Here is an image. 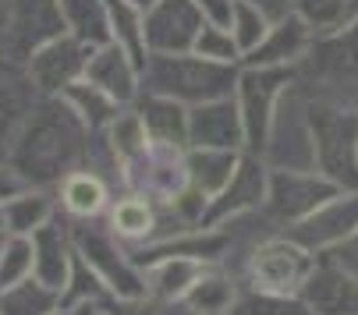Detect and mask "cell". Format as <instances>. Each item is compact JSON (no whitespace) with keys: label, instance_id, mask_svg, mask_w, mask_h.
Returning a JSON list of instances; mask_svg holds the SVG:
<instances>
[{"label":"cell","instance_id":"4fadbf2b","mask_svg":"<svg viewBox=\"0 0 358 315\" xmlns=\"http://www.w3.org/2000/svg\"><path fill=\"white\" fill-rule=\"evenodd\" d=\"M206 11L195 0H157L145 11V46L149 54H185L195 46Z\"/></svg>","mask_w":358,"mask_h":315},{"label":"cell","instance_id":"7bdbcfd3","mask_svg":"<svg viewBox=\"0 0 358 315\" xmlns=\"http://www.w3.org/2000/svg\"><path fill=\"white\" fill-rule=\"evenodd\" d=\"M78 315H117V312H114V298H107V301H89V305L78 308Z\"/></svg>","mask_w":358,"mask_h":315},{"label":"cell","instance_id":"cb8c5ba5","mask_svg":"<svg viewBox=\"0 0 358 315\" xmlns=\"http://www.w3.org/2000/svg\"><path fill=\"white\" fill-rule=\"evenodd\" d=\"M135 110H138V117H142L152 142H167V145L188 149V107L185 103L157 96V92H138Z\"/></svg>","mask_w":358,"mask_h":315},{"label":"cell","instance_id":"44dd1931","mask_svg":"<svg viewBox=\"0 0 358 315\" xmlns=\"http://www.w3.org/2000/svg\"><path fill=\"white\" fill-rule=\"evenodd\" d=\"M32 248H36V277L43 284H50L54 291H64L71 262H75V244H71L68 220L61 224V217H54L50 224H43L32 234Z\"/></svg>","mask_w":358,"mask_h":315},{"label":"cell","instance_id":"4316f807","mask_svg":"<svg viewBox=\"0 0 358 315\" xmlns=\"http://www.w3.org/2000/svg\"><path fill=\"white\" fill-rule=\"evenodd\" d=\"M0 213H4V234L32 237L43 224L57 217V195L50 188H25L0 205Z\"/></svg>","mask_w":358,"mask_h":315},{"label":"cell","instance_id":"8992f818","mask_svg":"<svg viewBox=\"0 0 358 315\" xmlns=\"http://www.w3.org/2000/svg\"><path fill=\"white\" fill-rule=\"evenodd\" d=\"M298 82L313 96L358 107V18L313 43L309 57L298 64Z\"/></svg>","mask_w":358,"mask_h":315},{"label":"cell","instance_id":"7dc6e473","mask_svg":"<svg viewBox=\"0 0 358 315\" xmlns=\"http://www.w3.org/2000/svg\"><path fill=\"white\" fill-rule=\"evenodd\" d=\"M0 230H4V213H0Z\"/></svg>","mask_w":358,"mask_h":315},{"label":"cell","instance_id":"bcb514c9","mask_svg":"<svg viewBox=\"0 0 358 315\" xmlns=\"http://www.w3.org/2000/svg\"><path fill=\"white\" fill-rule=\"evenodd\" d=\"M4 241H8V234H4V230H0V251H4Z\"/></svg>","mask_w":358,"mask_h":315},{"label":"cell","instance_id":"f546056e","mask_svg":"<svg viewBox=\"0 0 358 315\" xmlns=\"http://www.w3.org/2000/svg\"><path fill=\"white\" fill-rule=\"evenodd\" d=\"M64 99H68V107L82 117V124H85L89 131H103V128L124 110L110 92H103L99 85H92L89 78H78L75 85H68V89H64Z\"/></svg>","mask_w":358,"mask_h":315},{"label":"cell","instance_id":"4dcf8cb0","mask_svg":"<svg viewBox=\"0 0 358 315\" xmlns=\"http://www.w3.org/2000/svg\"><path fill=\"white\" fill-rule=\"evenodd\" d=\"M61 308V291L43 284L36 273L0 291V315H50Z\"/></svg>","mask_w":358,"mask_h":315},{"label":"cell","instance_id":"9a60e30c","mask_svg":"<svg viewBox=\"0 0 358 315\" xmlns=\"http://www.w3.org/2000/svg\"><path fill=\"white\" fill-rule=\"evenodd\" d=\"M355 230H358V191H341L330 202H323L316 213H309L305 220L291 224L284 234L320 255V251L334 248L337 241H344Z\"/></svg>","mask_w":358,"mask_h":315},{"label":"cell","instance_id":"7c38bea8","mask_svg":"<svg viewBox=\"0 0 358 315\" xmlns=\"http://www.w3.org/2000/svg\"><path fill=\"white\" fill-rule=\"evenodd\" d=\"M4 25H8V50L15 64L25 68L32 50L64 32L57 0H4Z\"/></svg>","mask_w":358,"mask_h":315},{"label":"cell","instance_id":"5bb4252c","mask_svg":"<svg viewBox=\"0 0 358 315\" xmlns=\"http://www.w3.org/2000/svg\"><path fill=\"white\" fill-rule=\"evenodd\" d=\"M266 184H270V163L259 152H241V163H238L231 184L217 198H210L206 227H220L231 217H241L248 209H259L266 202Z\"/></svg>","mask_w":358,"mask_h":315},{"label":"cell","instance_id":"1f68e13d","mask_svg":"<svg viewBox=\"0 0 358 315\" xmlns=\"http://www.w3.org/2000/svg\"><path fill=\"white\" fill-rule=\"evenodd\" d=\"M291 15H298L313 29L316 39H323V36H334L358 18V0H294Z\"/></svg>","mask_w":358,"mask_h":315},{"label":"cell","instance_id":"b9f144b4","mask_svg":"<svg viewBox=\"0 0 358 315\" xmlns=\"http://www.w3.org/2000/svg\"><path fill=\"white\" fill-rule=\"evenodd\" d=\"M195 4L206 11V18H213V22H227L231 18V4L234 0H195Z\"/></svg>","mask_w":358,"mask_h":315},{"label":"cell","instance_id":"ab89813d","mask_svg":"<svg viewBox=\"0 0 358 315\" xmlns=\"http://www.w3.org/2000/svg\"><path fill=\"white\" fill-rule=\"evenodd\" d=\"M29 184H25V177L8 163V160H0V205H4L8 198H15L18 191H25Z\"/></svg>","mask_w":358,"mask_h":315},{"label":"cell","instance_id":"9c48e42d","mask_svg":"<svg viewBox=\"0 0 358 315\" xmlns=\"http://www.w3.org/2000/svg\"><path fill=\"white\" fill-rule=\"evenodd\" d=\"M294 78H298V68H248V64H241L234 99H238V110L245 121V152L263 156L277 99L284 96V89Z\"/></svg>","mask_w":358,"mask_h":315},{"label":"cell","instance_id":"ba28073f","mask_svg":"<svg viewBox=\"0 0 358 315\" xmlns=\"http://www.w3.org/2000/svg\"><path fill=\"white\" fill-rule=\"evenodd\" d=\"M121 177H124V191L145 195L149 202L164 205L192 184L188 181V149L149 138V145L138 156L124 160Z\"/></svg>","mask_w":358,"mask_h":315},{"label":"cell","instance_id":"836d02e7","mask_svg":"<svg viewBox=\"0 0 358 315\" xmlns=\"http://www.w3.org/2000/svg\"><path fill=\"white\" fill-rule=\"evenodd\" d=\"M231 315H316L305 305L301 294H263V291H241Z\"/></svg>","mask_w":358,"mask_h":315},{"label":"cell","instance_id":"8fae6325","mask_svg":"<svg viewBox=\"0 0 358 315\" xmlns=\"http://www.w3.org/2000/svg\"><path fill=\"white\" fill-rule=\"evenodd\" d=\"M89 57H92V46L61 32L50 43H43L39 50H32V57L25 61V75L39 96H64L68 85L85 78Z\"/></svg>","mask_w":358,"mask_h":315},{"label":"cell","instance_id":"d6a6232c","mask_svg":"<svg viewBox=\"0 0 358 315\" xmlns=\"http://www.w3.org/2000/svg\"><path fill=\"white\" fill-rule=\"evenodd\" d=\"M107 8H110L114 43L128 50L138 68H145V61H149V46H145V11H138L131 0H107Z\"/></svg>","mask_w":358,"mask_h":315},{"label":"cell","instance_id":"d590c367","mask_svg":"<svg viewBox=\"0 0 358 315\" xmlns=\"http://www.w3.org/2000/svg\"><path fill=\"white\" fill-rule=\"evenodd\" d=\"M110 291L103 287V280H99L92 273V266L75 251V262H71V273H68V284L61 291V308H82L89 301H107Z\"/></svg>","mask_w":358,"mask_h":315},{"label":"cell","instance_id":"484cf974","mask_svg":"<svg viewBox=\"0 0 358 315\" xmlns=\"http://www.w3.org/2000/svg\"><path fill=\"white\" fill-rule=\"evenodd\" d=\"M241 152L245 149H202V145H192L188 149V181H192V188H199L206 198H217L231 184V177L241 163Z\"/></svg>","mask_w":358,"mask_h":315},{"label":"cell","instance_id":"6da1fadb","mask_svg":"<svg viewBox=\"0 0 358 315\" xmlns=\"http://www.w3.org/2000/svg\"><path fill=\"white\" fill-rule=\"evenodd\" d=\"M89 135L92 131L68 107L64 96H39L8 163L25 177L29 188L54 191L64 181V174L82 167Z\"/></svg>","mask_w":358,"mask_h":315},{"label":"cell","instance_id":"277c9868","mask_svg":"<svg viewBox=\"0 0 358 315\" xmlns=\"http://www.w3.org/2000/svg\"><path fill=\"white\" fill-rule=\"evenodd\" d=\"M320 255L298 244L294 237L270 234L255 244L234 270L241 291H263V294H301L309 273L316 270Z\"/></svg>","mask_w":358,"mask_h":315},{"label":"cell","instance_id":"c3c4849f","mask_svg":"<svg viewBox=\"0 0 358 315\" xmlns=\"http://www.w3.org/2000/svg\"><path fill=\"white\" fill-rule=\"evenodd\" d=\"M0 4H4V0H0Z\"/></svg>","mask_w":358,"mask_h":315},{"label":"cell","instance_id":"f35d334b","mask_svg":"<svg viewBox=\"0 0 358 315\" xmlns=\"http://www.w3.org/2000/svg\"><path fill=\"white\" fill-rule=\"evenodd\" d=\"M320 258H323V262H330V266H337V270H344L348 277H355V280H358V230H355V234H348L344 241H337L334 248L320 251Z\"/></svg>","mask_w":358,"mask_h":315},{"label":"cell","instance_id":"52a82bcc","mask_svg":"<svg viewBox=\"0 0 358 315\" xmlns=\"http://www.w3.org/2000/svg\"><path fill=\"white\" fill-rule=\"evenodd\" d=\"M75 251L92 266V273L103 280L114 301H138L145 298V273L131 262L128 248L110 234V227H96L92 220H68Z\"/></svg>","mask_w":358,"mask_h":315},{"label":"cell","instance_id":"e0dca14e","mask_svg":"<svg viewBox=\"0 0 358 315\" xmlns=\"http://www.w3.org/2000/svg\"><path fill=\"white\" fill-rule=\"evenodd\" d=\"M316 36L305 25L298 15H284L270 25L266 39L252 50V54L241 57V64L248 68H298L305 57H309Z\"/></svg>","mask_w":358,"mask_h":315},{"label":"cell","instance_id":"f1b7e54d","mask_svg":"<svg viewBox=\"0 0 358 315\" xmlns=\"http://www.w3.org/2000/svg\"><path fill=\"white\" fill-rule=\"evenodd\" d=\"M238 294H241V284L224 270V266H210L202 273L188 294L181 298L195 315H231L234 305H238Z\"/></svg>","mask_w":358,"mask_h":315},{"label":"cell","instance_id":"d6986e66","mask_svg":"<svg viewBox=\"0 0 358 315\" xmlns=\"http://www.w3.org/2000/svg\"><path fill=\"white\" fill-rule=\"evenodd\" d=\"M301 298L316 315H358V280L323 258L305 280Z\"/></svg>","mask_w":358,"mask_h":315},{"label":"cell","instance_id":"ee69618b","mask_svg":"<svg viewBox=\"0 0 358 315\" xmlns=\"http://www.w3.org/2000/svg\"><path fill=\"white\" fill-rule=\"evenodd\" d=\"M131 4H135V8H138V11H149V8H152V4H157V0H131Z\"/></svg>","mask_w":358,"mask_h":315},{"label":"cell","instance_id":"f6af8a7d","mask_svg":"<svg viewBox=\"0 0 358 315\" xmlns=\"http://www.w3.org/2000/svg\"><path fill=\"white\" fill-rule=\"evenodd\" d=\"M50 315H78V308H57V312H50Z\"/></svg>","mask_w":358,"mask_h":315},{"label":"cell","instance_id":"2e32d148","mask_svg":"<svg viewBox=\"0 0 358 315\" xmlns=\"http://www.w3.org/2000/svg\"><path fill=\"white\" fill-rule=\"evenodd\" d=\"M245 149V121L238 110V99H210L188 107V149Z\"/></svg>","mask_w":358,"mask_h":315},{"label":"cell","instance_id":"603a6c76","mask_svg":"<svg viewBox=\"0 0 358 315\" xmlns=\"http://www.w3.org/2000/svg\"><path fill=\"white\" fill-rule=\"evenodd\" d=\"M157 224H160L157 202H149L145 195H135V191H121V198H114L107 213V227L124 248L152 241L157 237Z\"/></svg>","mask_w":358,"mask_h":315},{"label":"cell","instance_id":"7a4b0ae2","mask_svg":"<svg viewBox=\"0 0 358 315\" xmlns=\"http://www.w3.org/2000/svg\"><path fill=\"white\" fill-rule=\"evenodd\" d=\"M238 75H241V64L210 61V57L195 54V50H185V54H149L142 68V92H157V96L185 103V107H199V103L234 96Z\"/></svg>","mask_w":358,"mask_h":315},{"label":"cell","instance_id":"ffe728a7","mask_svg":"<svg viewBox=\"0 0 358 315\" xmlns=\"http://www.w3.org/2000/svg\"><path fill=\"white\" fill-rule=\"evenodd\" d=\"M54 195H57V213H64V220H96L110 205V181L89 167H75L54 188Z\"/></svg>","mask_w":358,"mask_h":315},{"label":"cell","instance_id":"ac0fdd59","mask_svg":"<svg viewBox=\"0 0 358 315\" xmlns=\"http://www.w3.org/2000/svg\"><path fill=\"white\" fill-rule=\"evenodd\" d=\"M85 78L92 85H99L103 92H110L121 107H131V103L138 99V92H142V68L135 64V57L128 54V50L117 46V43H107V46L92 50Z\"/></svg>","mask_w":358,"mask_h":315},{"label":"cell","instance_id":"60d3db41","mask_svg":"<svg viewBox=\"0 0 358 315\" xmlns=\"http://www.w3.org/2000/svg\"><path fill=\"white\" fill-rule=\"evenodd\" d=\"M245 4H255V8H259L266 18H284V15H291V4H294V0H245Z\"/></svg>","mask_w":358,"mask_h":315},{"label":"cell","instance_id":"30bf717a","mask_svg":"<svg viewBox=\"0 0 358 315\" xmlns=\"http://www.w3.org/2000/svg\"><path fill=\"white\" fill-rule=\"evenodd\" d=\"M334 195H341V188L330 177H323L320 170H270L263 213L280 230H287L291 224L316 213V209L323 202H330Z\"/></svg>","mask_w":358,"mask_h":315},{"label":"cell","instance_id":"8d00e7d4","mask_svg":"<svg viewBox=\"0 0 358 315\" xmlns=\"http://www.w3.org/2000/svg\"><path fill=\"white\" fill-rule=\"evenodd\" d=\"M32 273H36V248H32V237L8 234L4 251H0V291L11 287V284L29 280Z\"/></svg>","mask_w":358,"mask_h":315},{"label":"cell","instance_id":"e575fe53","mask_svg":"<svg viewBox=\"0 0 358 315\" xmlns=\"http://www.w3.org/2000/svg\"><path fill=\"white\" fill-rule=\"evenodd\" d=\"M270 25H273V18H266L255 4H245V0H234V4H231L227 29H231L234 43L241 46V57H245V54H252V50L266 39Z\"/></svg>","mask_w":358,"mask_h":315},{"label":"cell","instance_id":"d4e9b609","mask_svg":"<svg viewBox=\"0 0 358 315\" xmlns=\"http://www.w3.org/2000/svg\"><path fill=\"white\" fill-rule=\"evenodd\" d=\"M210 270V262L202 258H188V255H167L157 258L142 270L145 273V294L157 301H181L188 294V287Z\"/></svg>","mask_w":358,"mask_h":315},{"label":"cell","instance_id":"74e56055","mask_svg":"<svg viewBox=\"0 0 358 315\" xmlns=\"http://www.w3.org/2000/svg\"><path fill=\"white\" fill-rule=\"evenodd\" d=\"M195 54H202V57H210V61H224V64H241V46L234 43V36H231V29H227V22H206L202 25V32H199V39H195Z\"/></svg>","mask_w":358,"mask_h":315},{"label":"cell","instance_id":"5b68a950","mask_svg":"<svg viewBox=\"0 0 358 315\" xmlns=\"http://www.w3.org/2000/svg\"><path fill=\"white\" fill-rule=\"evenodd\" d=\"M263 160L270 170H316V135H313V110L309 89L298 78L277 99V110L266 131Z\"/></svg>","mask_w":358,"mask_h":315},{"label":"cell","instance_id":"3957f363","mask_svg":"<svg viewBox=\"0 0 358 315\" xmlns=\"http://www.w3.org/2000/svg\"><path fill=\"white\" fill-rule=\"evenodd\" d=\"M316 170L341 191H358V107L309 92Z\"/></svg>","mask_w":358,"mask_h":315},{"label":"cell","instance_id":"7402d4cb","mask_svg":"<svg viewBox=\"0 0 358 315\" xmlns=\"http://www.w3.org/2000/svg\"><path fill=\"white\" fill-rule=\"evenodd\" d=\"M39 92L32 89L25 71H4L0 75V160H11V149L36 107Z\"/></svg>","mask_w":358,"mask_h":315},{"label":"cell","instance_id":"83f0119b","mask_svg":"<svg viewBox=\"0 0 358 315\" xmlns=\"http://www.w3.org/2000/svg\"><path fill=\"white\" fill-rule=\"evenodd\" d=\"M57 4H61V18H64L68 36H75L78 43H85L92 50L114 43L107 0H57Z\"/></svg>","mask_w":358,"mask_h":315}]
</instances>
